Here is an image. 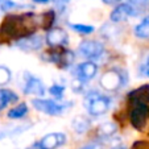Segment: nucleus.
<instances>
[{
    "label": "nucleus",
    "mask_w": 149,
    "mask_h": 149,
    "mask_svg": "<svg viewBox=\"0 0 149 149\" xmlns=\"http://www.w3.org/2000/svg\"><path fill=\"white\" fill-rule=\"evenodd\" d=\"M36 20L33 13L9 15L0 26V34L9 38H23L36 32Z\"/></svg>",
    "instance_id": "1"
},
{
    "label": "nucleus",
    "mask_w": 149,
    "mask_h": 149,
    "mask_svg": "<svg viewBox=\"0 0 149 149\" xmlns=\"http://www.w3.org/2000/svg\"><path fill=\"white\" fill-rule=\"evenodd\" d=\"M84 106L90 115L100 116L104 115L110 108V99L99 94L98 91H91L84 98Z\"/></svg>",
    "instance_id": "2"
},
{
    "label": "nucleus",
    "mask_w": 149,
    "mask_h": 149,
    "mask_svg": "<svg viewBox=\"0 0 149 149\" xmlns=\"http://www.w3.org/2000/svg\"><path fill=\"white\" fill-rule=\"evenodd\" d=\"M127 82H128V74H125V71L112 69V70L106 71L102 75L100 86L107 91H115L123 84H125Z\"/></svg>",
    "instance_id": "3"
},
{
    "label": "nucleus",
    "mask_w": 149,
    "mask_h": 149,
    "mask_svg": "<svg viewBox=\"0 0 149 149\" xmlns=\"http://www.w3.org/2000/svg\"><path fill=\"white\" fill-rule=\"evenodd\" d=\"M32 104L36 110L46 115L57 116L65 112L71 103H57L56 100H52V99H33Z\"/></svg>",
    "instance_id": "4"
},
{
    "label": "nucleus",
    "mask_w": 149,
    "mask_h": 149,
    "mask_svg": "<svg viewBox=\"0 0 149 149\" xmlns=\"http://www.w3.org/2000/svg\"><path fill=\"white\" fill-rule=\"evenodd\" d=\"M44 58L46 61L54 62L56 65H58L62 69H68L74 63V56L73 52L68 50V49H61V48H53V52H48L45 53Z\"/></svg>",
    "instance_id": "5"
},
{
    "label": "nucleus",
    "mask_w": 149,
    "mask_h": 149,
    "mask_svg": "<svg viewBox=\"0 0 149 149\" xmlns=\"http://www.w3.org/2000/svg\"><path fill=\"white\" fill-rule=\"evenodd\" d=\"M148 115H149V107L146 103H140V104H135L131 112V124L135 130L141 131L145 127L146 120H148Z\"/></svg>",
    "instance_id": "6"
},
{
    "label": "nucleus",
    "mask_w": 149,
    "mask_h": 149,
    "mask_svg": "<svg viewBox=\"0 0 149 149\" xmlns=\"http://www.w3.org/2000/svg\"><path fill=\"white\" fill-rule=\"evenodd\" d=\"M78 52L82 57H84V58L95 59V58L102 57V54L104 53V46L102 42L88 40V41H83L81 45H79Z\"/></svg>",
    "instance_id": "7"
},
{
    "label": "nucleus",
    "mask_w": 149,
    "mask_h": 149,
    "mask_svg": "<svg viewBox=\"0 0 149 149\" xmlns=\"http://www.w3.org/2000/svg\"><path fill=\"white\" fill-rule=\"evenodd\" d=\"M139 12L136 11V8L130 3H123L116 6V8L111 12V20L113 23H121L124 20L130 19L132 16H136Z\"/></svg>",
    "instance_id": "8"
},
{
    "label": "nucleus",
    "mask_w": 149,
    "mask_h": 149,
    "mask_svg": "<svg viewBox=\"0 0 149 149\" xmlns=\"http://www.w3.org/2000/svg\"><path fill=\"white\" fill-rule=\"evenodd\" d=\"M45 40H46V44H48L49 46H53V48L65 46V45H68V42H69L68 33H66L62 28H52V29H49Z\"/></svg>",
    "instance_id": "9"
},
{
    "label": "nucleus",
    "mask_w": 149,
    "mask_h": 149,
    "mask_svg": "<svg viewBox=\"0 0 149 149\" xmlns=\"http://www.w3.org/2000/svg\"><path fill=\"white\" fill-rule=\"evenodd\" d=\"M96 71H98V66L91 61H87V62H83L81 65H78L75 68V77L77 79L84 82H88L95 77Z\"/></svg>",
    "instance_id": "10"
},
{
    "label": "nucleus",
    "mask_w": 149,
    "mask_h": 149,
    "mask_svg": "<svg viewBox=\"0 0 149 149\" xmlns=\"http://www.w3.org/2000/svg\"><path fill=\"white\" fill-rule=\"evenodd\" d=\"M24 93L26 95H37V96H44L45 94V87L41 79L36 78L33 75H26L25 77V84H24Z\"/></svg>",
    "instance_id": "11"
},
{
    "label": "nucleus",
    "mask_w": 149,
    "mask_h": 149,
    "mask_svg": "<svg viewBox=\"0 0 149 149\" xmlns=\"http://www.w3.org/2000/svg\"><path fill=\"white\" fill-rule=\"evenodd\" d=\"M17 46L25 52L38 50L42 46V37L37 36V34H31V36L23 37V38L17 40Z\"/></svg>",
    "instance_id": "12"
},
{
    "label": "nucleus",
    "mask_w": 149,
    "mask_h": 149,
    "mask_svg": "<svg viewBox=\"0 0 149 149\" xmlns=\"http://www.w3.org/2000/svg\"><path fill=\"white\" fill-rule=\"evenodd\" d=\"M66 141V136L63 133L59 132H54V133H49V135L44 136L40 141L41 146L44 149H56L58 146L63 145Z\"/></svg>",
    "instance_id": "13"
},
{
    "label": "nucleus",
    "mask_w": 149,
    "mask_h": 149,
    "mask_svg": "<svg viewBox=\"0 0 149 149\" xmlns=\"http://www.w3.org/2000/svg\"><path fill=\"white\" fill-rule=\"evenodd\" d=\"M128 99H130L131 104H140V103H146L149 102V84H143L141 87L135 88L128 94Z\"/></svg>",
    "instance_id": "14"
},
{
    "label": "nucleus",
    "mask_w": 149,
    "mask_h": 149,
    "mask_svg": "<svg viewBox=\"0 0 149 149\" xmlns=\"http://www.w3.org/2000/svg\"><path fill=\"white\" fill-rule=\"evenodd\" d=\"M17 100H19V96L13 91L8 88H0V111L4 110L8 104L16 103Z\"/></svg>",
    "instance_id": "15"
},
{
    "label": "nucleus",
    "mask_w": 149,
    "mask_h": 149,
    "mask_svg": "<svg viewBox=\"0 0 149 149\" xmlns=\"http://www.w3.org/2000/svg\"><path fill=\"white\" fill-rule=\"evenodd\" d=\"M71 124H73V130L75 131L77 133H84L90 128V120L83 118V116H77V118H74Z\"/></svg>",
    "instance_id": "16"
},
{
    "label": "nucleus",
    "mask_w": 149,
    "mask_h": 149,
    "mask_svg": "<svg viewBox=\"0 0 149 149\" xmlns=\"http://www.w3.org/2000/svg\"><path fill=\"white\" fill-rule=\"evenodd\" d=\"M135 34L139 38H149V16L144 17L141 23L135 26Z\"/></svg>",
    "instance_id": "17"
},
{
    "label": "nucleus",
    "mask_w": 149,
    "mask_h": 149,
    "mask_svg": "<svg viewBox=\"0 0 149 149\" xmlns=\"http://www.w3.org/2000/svg\"><path fill=\"white\" fill-rule=\"evenodd\" d=\"M28 112V107H26L25 103H21L16 107H13L12 110L8 111V118L9 119H21L26 115Z\"/></svg>",
    "instance_id": "18"
},
{
    "label": "nucleus",
    "mask_w": 149,
    "mask_h": 149,
    "mask_svg": "<svg viewBox=\"0 0 149 149\" xmlns=\"http://www.w3.org/2000/svg\"><path fill=\"white\" fill-rule=\"evenodd\" d=\"M115 132H116V125L113 123H104L99 127V130H98L99 136L103 139L110 137V136H112Z\"/></svg>",
    "instance_id": "19"
},
{
    "label": "nucleus",
    "mask_w": 149,
    "mask_h": 149,
    "mask_svg": "<svg viewBox=\"0 0 149 149\" xmlns=\"http://www.w3.org/2000/svg\"><path fill=\"white\" fill-rule=\"evenodd\" d=\"M54 19H56V15H54L53 11L45 12V13L42 15V28L46 29V31L52 29L53 23H54Z\"/></svg>",
    "instance_id": "20"
},
{
    "label": "nucleus",
    "mask_w": 149,
    "mask_h": 149,
    "mask_svg": "<svg viewBox=\"0 0 149 149\" xmlns=\"http://www.w3.org/2000/svg\"><path fill=\"white\" fill-rule=\"evenodd\" d=\"M12 78V73L8 68L6 66H0V86L7 84Z\"/></svg>",
    "instance_id": "21"
},
{
    "label": "nucleus",
    "mask_w": 149,
    "mask_h": 149,
    "mask_svg": "<svg viewBox=\"0 0 149 149\" xmlns=\"http://www.w3.org/2000/svg\"><path fill=\"white\" fill-rule=\"evenodd\" d=\"M71 28L79 34H90L94 32V28L91 25H84V24H73Z\"/></svg>",
    "instance_id": "22"
},
{
    "label": "nucleus",
    "mask_w": 149,
    "mask_h": 149,
    "mask_svg": "<svg viewBox=\"0 0 149 149\" xmlns=\"http://www.w3.org/2000/svg\"><path fill=\"white\" fill-rule=\"evenodd\" d=\"M49 93H50L56 99H62V96H63V93H65V86L53 84V86L49 88Z\"/></svg>",
    "instance_id": "23"
},
{
    "label": "nucleus",
    "mask_w": 149,
    "mask_h": 149,
    "mask_svg": "<svg viewBox=\"0 0 149 149\" xmlns=\"http://www.w3.org/2000/svg\"><path fill=\"white\" fill-rule=\"evenodd\" d=\"M20 6H17L16 3L11 1V0H1L0 1V8L3 11H9V9H13V8H19Z\"/></svg>",
    "instance_id": "24"
},
{
    "label": "nucleus",
    "mask_w": 149,
    "mask_h": 149,
    "mask_svg": "<svg viewBox=\"0 0 149 149\" xmlns=\"http://www.w3.org/2000/svg\"><path fill=\"white\" fill-rule=\"evenodd\" d=\"M140 75L141 77H149V57L146 61L140 66Z\"/></svg>",
    "instance_id": "25"
},
{
    "label": "nucleus",
    "mask_w": 149,
    "mask_h": 149,
    "mask_svg": "<svg viewBox=\"0 0 149 149\" xmlns=\"http://www.w3.org/2000/svg\"><path fill=\"white\" fill-rule=\"evenodd\" d=\"M131 149H149V141H136Z\"/></svg>",
    "instance_id": "26"
},
{
    "label": "nucleus",
    "mask_w": 149,
    "mask_h": 149,
    "mask_svg": "<svg viewBox=\"0 0 149 149\" xmlns=\"http://www.w3.org/2000/svg\"><path fill=\"white\" fill-rule=\"evenodd\" d=\"M81 149H102V145L99 143H90V144H86L84 146H82Z\"/></svg>",
    "instance_id": "27"
},
{
    "label": "nucleus",
    "mask_w": 149,
    "mask_h": 149,
    "mask_svg": "<svg viewBox=\"0 0 149 149\" xmlns=\"http://www.w3.org/2000/svg\"><path fill=\"white\" fill-rule=\"evenodd\" d=\"M128 1H130V4L136 6V7H144L148 3V0H128Z\"/></svg>",
    "instance_id": "28"
},
{
    "label": "nucleus",
    "mask_w": 149,
    "mask_h": 149,
    "mask_svg": "<svg viewBox=\"0 0 149 149\" xmlns=\"http://www.w3.org/2000/svg\"><path fill=\"white\" fill-rule=\"evenodd\" d=\"M104 4H108V6H112V4H118L121 0H102Z\"/></svg>",
    "instance_id": "29"
},
{
    "label": "nucleus",
    "mask_w": 149,
    "mask_h": 149,
    "mask_svg": "<svg viewBox=\"0 0 149 149\" xmlns=\"http://www.w3.org/2000/svg\"><path fill=\"white\" fill-rule=\"evenodd\" d=\"M69 1H70V0H56V3L58 4V6H66Z\"/></svg>",
    "instance_id": "30"
},
{
    "label": "nucleus",
    "mask_w": 149,
    "mask_h": 149,
    "mask_svg": "<svg viewBox=\"0 0 149 149\" xmlns=\"http://www.w3.org/2000/svg\"><path fill=\"white\" fill-rule=\"evenodd\" d=\"M29 149H44V148L41 146V144H40V143H36L34 145H32Z\"/></svg>",
    "instance_id": "31"
},
{
    "label": "nucleus",
    "mask_w": 149,
    "mask_h": 149,
    "mask_svg": "<svg viewBox=\"0 0 149 149\" xmlns=\"http://www.w3.org/2000/svg\"><path fill=\"white\" fill-rule=\"evenodd\" d=\"M33 1H36V3H48L50 0H33Z\"/></svg>",
    "instance_id": "32"
},
{
    "label": "nucleus",
    "mask_w": 149,
    "mask_h": 149,
    "mask_svg": "<svg viewBox=\"0 0 149 149\" xmlns=\"http://www.w3.org/2000/svg\"><path fill=\"white\" fill-rule=\"evenodd\" d=\"M112 149H125V148H124V146H113Z\"/></svg>",
    "instance_id": "33"
}]
</instances>
